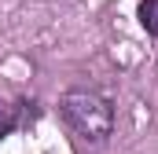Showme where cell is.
<instances>
[{
  "label": "cell",
  "instance_id": "1",
  "mask_svg": "<svg viewBox=\"0 0 158 154\" xmlns=\"http://www.w3.org/2000/svg\"><path fill=\"white\" fill-rule=\"evenodd\" d=\"M59 110L66 117V125L77 132L85 143H107V136L114 132V107L107 95L88 92V88H74L63 95Z\"/></svg>",
  "mask_w": 158,
  "mask_h": 154
},
{
  "label": "cell",
  "instance_id": "2",
  "mask_svg": "<svg viewBox=\"0 0 158 154\" xmlns=\"http://www.w3.org/2000/svg\"><path fill=\"white\" fill-rule=\"evenodd\" d=\"M15 125H19V107L7 103V99H0V140H7L15 132Z\"/></svg>",
  "mask_w": 158,
  "mask_h": 154
},
{
  "label": "cell",
  "instance_id": "3",
  "mask_svg": "<svg viewBox=\"0 0 158 154\" xmlns=\"http://www.w3.org/2000/svg\"><path fill=\"white\" fill-rule=\"evenodd\" d=\"M140 26L151 37H158V0H143L140 4Z\"/></svg>",
  "mask_w": 158,
  "mask_h": 154
}]
</instances>
